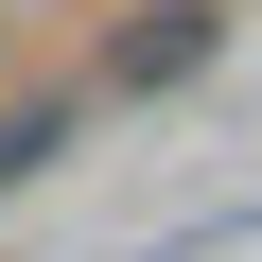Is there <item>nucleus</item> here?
<instances>
[{"label":"nucleus","instance_id":"f257e3e1","mask_svg":"<svg viewBox=\"0 0 262 262\" xmlns=\"http://www.w3.org/2000/svg\"><path fill=\"white\" fill-rule=\"evenodd\" d=\"M140 262H262V210H210V227H175V245H140Z\"/></svg>","mask_w":262,"mask_h":262},{"label":"nucleus","instance_id":"f03ea898","mask_svg":"<svg viewBox=\"0 0 262 262\" xmlns=\"http://www.w3.org/2000/svg\"><path fill=\"white\" fill-rule=\"evenodd\" d=\"M53 140H70V105H18V122H0V175H35Z\"/></svg>","mask_w":262,"mask_h":262}]
</instances>
